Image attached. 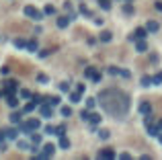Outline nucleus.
Wrapping results in <instances>:
<instances>
[{"label": "nucleus", "instance_id": "7", "mask_svg": "<svg viewBox=\"0 0 162 160\" xmlns=\"http://www.w3.org/2000/svg\"><path fill=\"white\" fill-rule=\"evenodd\" d=\"M17 86H19V84H17L14 80H8V82H6V88L2 91V94H12V92L17 91Z\"/></svg>", "mask_w": 162, "mask_h": 160}, {"label": "nucleus", "instance_id": "4", "mask_svg": "<svg viewBox=\"0 0 162 160\" xmlns=\"http://www.w3.org/2000/svg\"><path fill=\"white\" fill-rule=\"evenodd\" d=\"M53 144H47V146H43V150H41V152H37V154H35V156H37V158H49V156H51V154H53Z\"/></svg>", "mask_w": 162, "mask_h": 160}, {"label": "nucleus", "instance_id": "16", "mask_svg": "<svg viewBox=\"0 0 162 160\" xmlns=\"http://www.w3.org/2000/svg\"><path fill=\"white\" fill-rule=\"evenodd\" d=\"M60 148H66V150L70 148V140L66 136H60Z\"/></svg>", "mask_w": 162, "mask_h": 160}, {"label": "nucleus", "instance_id": "13", "mask_svg": "<svg viewBox=\"0 0 162 160\" xmlns=\"http://www.w3.org/2000/svg\"><path fill=\"white\" fill-rule=\"evenodd\" d=\"M68 25H70V17H60L58 19V27L60 29H66Z\"/></svg>", "mask_w": 162, "mask_h": 160}, {"label": "nucleus", "instance_id": "20", "mask_svg": "<svg viewBox=\"0 0 162 160\" xmlns=\"http://www.w3.org/2000/svg\"><path fill=\"white\" fill-rule=\"evenodd\" d=\"M80 94H82V92H78V91H76V92H72V94H70L72 103H80Z\"/></svg>", "mask_w": 162, "mask_h": 160}, {"label": "nucleus", "instance_id": "42", "mask_svg": "<svg viewBox=\"0 0 162 160\" xmlns=\"http://www.w3.org/2000/svg\"><path fill=\"white\" fill-rule=\"evenodd\" d=\"M2 140H6V131H0V142Z\"/></svg>", "mask_w": 162, "mask_h": 160}, {"label": "nucleus", "instance_id": "33", "mask_svg": "<svg viewBox=\"0 0 162 160\" xmlns=\"http://www.w3.org/2000/svg\"><path fill=\"white\" fill-rule=\"evenodd\" d=\"M53 12H56V8H53L51 4H47L45 6V14H53Z\"/></svg>", "mask_w": 162, "mask_h": 160}, {"label": "nucleus", "instance_id": "34", "mask_svg": "<svg viewBox=\"0 0 162 160\" xmlns=\"http://www.w3.org/2000/svg\"><path fill=\"white\" fill-rule=\"evenodd\" d=\"M99 136L103 137V140H107V137L111 136V134H109V131H107V129H101V131H99Z\"/></svg>", "mask_w": 162, "mask_h": 160}, {"label": "nucleus", "instance_id": "35", "mask_svg": "<svg viewBox=\"0 0 162 160\" xmlns=\"http://www.w3.org/2000/svg\"><path fill=\"white\" fill-rule=\"evenodd\" d=\"M68 88H70L68 82H62V84H60V91H62V92H68Z\"/></svg>", "mask_w": 162, "mask_h": 160}, {"label": "nucleus", "instance_id": "21", "mask_svg": "<svg viewBox=\"0 0 162 160\" xmlns=\"http://www.w3.org/2000/svg\"><path fill=\"white\" fill-rule=\"evenodd\" d=\"M142 86H152V76H142Z\"/></svg>", "mask_w": 162, "mask_h": 160}, {"label": "nucleus", "instance_id": "30", "mask_svg": "<svg viewBox=\"0 0 162 160\" xmlns=\"http://www.w3.org/2000/svg\"><path fill=\"white\" fill-rule=\"evenodd\" d=\"M94 105H96V99H86V107L88 109H93Z\"/></svg>", "mask_w": 162, "mask_h": 160}, {"label": "nucleus", "instance_id": "43", "mask_svg": "<svg viewBox=\"0 0 162 160\" xmlns=\"http://www.w3.org/2000/svg\"><path fill=\"white\" fill-rule=\"evenodd\" d=\"M154 6H156V11H162V2H156Z\"/></svg>", "mask_w": 162, "mask_h": 160}, {"label": "nucleus", "instance_id": "18", "mask_svg": "<svg viewBox=\"0 0 162 160\" xmlns=\"http://www.w3.org/2000/svg\"><path fill=\"white\" fill-rule=\"evenodd\" d=\"M111 37H113V35H111V31H103V33H101V41H105V43H107V41H111Z\"/></svg>", "mask_w": 162, "mask_h": 160}, {"label": "nucleus", "instance_id": "27", "mask_svg": "<svg viewBox=\"0 0 162 160\" xmlns=\"http://www.w3.org/2000/svg\"><path fill=\"white\" fill-rule=\"evenodd\" d=\"M27 49L35 51V49H37V41H27Z\"/></svg>", "mask_w": 162, "mask_h": 160}, {"label": "nucleus", "instance_id": "9", "mask_svg": "<svg viewBox=\"0 0 162 160\" xmlns=\"http://www.w3.org/2000/svg\"><path fill=\"white\" fill-rule=\"evenodd\" d=\"M41 115H43V117H51V115H53V107H51V105H43V107H41Z\"/></svg>", "mask_w": 162, "mask_h": 160}, {"label": "nucleus", "instance_id": "36", "mask_svg": "<svg viewBox=\"0 0 162 160\" xmlns=\"http://www.w3.org/2000/svg\"><path fill=\"white\" fill-rule=\"evenodd\" d=\"M21 97H23V99H31L33 94H31V92H29V91H21Z\"/></svg>", "mask_w": 162, "mask_h": 160}, {"label": "nucleus", "instance_id": "15", "mask_svg": "<svg viewBox=\"0 0 162 160\" xmlns=\"http://www.w3.org/2000/svg\"><path fill=\"white\" fill-rule=\"evenodd\" d=\"M146 29H148L150 33H156V31H158L160 27H158V23H156V21H150V23L146 25Z\"/></svg>", "mask_w": 162, "mask_h": 160}, {"label": "nucleus", "instance_id": "40", "mask_svg": "<svg viewBox=\"0 0 162 160\" xmlns=\"http://www.w3.org/2000/svg\"><path fill=\"white\" fill-rule=\"evenodd\" d=\"M49 54H51V49H43V51H41V57H45V56H49Z\"/></svg>", "mask_w": 162, "mask_h": 160}, {"label": "nucleus", "instance_id": "22", "mask_svg": "<svg viewBox=\"0 0 162 160\" xmlns=\"http://www.w3.org/2000/svg\"><path fill=\"white\" fill-rule=\"evenodd\" d=\"M160 82H162V72H158V74L152 76V84H160Z\"/></svg>", "mask_w": 162, "mask_h": 160}, {"label": "nucleus", "instance_id": "12", "mask_svg": "<svg viewBox=\"0 0 162 160\" xmlns=\"http://www.w3.org/2000/svg\"><path fill=\"white\" fill-rule=\"evenodd\" d=\"M136 49H138L139 54L148 51V45H146V41H144V39H138V43H136Z\"/></svg>", "mask_w": 162, "mask_h": 160}, {"label": "nucleus", "instance_id": "11", "mask_svg": "<svg viewBox=\"0 0 162 160\" xmlns=\"http://www.w3.org/2000/svg\"><path fill=\"white\" fill-rule=\"evenodd\" d=\"M101 119H103V117H101L99 113H88V121H90L93 125H96V123H101Z\"/></svg>", "mask_w": 162, "mask_h": 160}, {"label": "nucleus", "instance_id": "41", "mask_svg": "<svg viewBox=\"0 0 162 160\" xmlns=\"http://www.w3.org/2000/svg\"><path fill=\"white\" fill-rule=\"evenodd\" d=\"M109 74H119V68H109Z\"/></svg>", "mask_w": 162, "mask_h": 160}, {"label": "nucleus", "instance_id": "44", "mask_svg": "<svg viewBox=\"0 0 162 160\" xmlns=\"http://www.w3.org/2000/svg\"><path fill=\"white\" fill-rule=\"evenodd\" d=\"M156 127H158V131H162V119L158 121V123H156Z\"/></svg>", "mask_w": 162, "mask_h": 160}, {"label": "nucleus", "instance_id": "6", "mask_svg": "<svg viewBox=\"0 0 162 160\" xmlns=\"http://www.w3.org/2000/svg\"><path fill=\"white\" fill-rule=\"evenodd\" d=\"M146 35H148V29L146 27H139V29H136V33L129 35V39L133 41V39H146Z\"/></svg>", "mask_w": 162, "mask_h": 160}, {"label": "nucleus", "instance_id": "28", "mask_svg": "<svg viewBox=\"0 0 162 160\" xmlns=\"http://www.w3.org/2000/svg\"><path fill=\"white\" fill-rule=\"evenodd\" d=\"M62 115H64V117H70V115H72V109H70V107H62Z\"/></svg>", "mask_w": 162, "mask_h": 160}, {"label": "nucleus", "instance_id": "29", "mask_svg": "<svg viewBox=\"0 0 162 160\" xmlns=\"http://www.w3.org/2000/svg\"><path fill=\"white\" fill-rule=\"evenodd\" d=\"M4 131H6V137H17V129H4Z\"/></svg>", "mask_w": 162, "mask_h": 160}, {"label": "nucleus", "instance_id": "8", "mask_svg": "<svg viewBox=\"0 0 162 160\" xmlns=\"http://www.w3.org/2000/svg\"><path fill=\"white\" fill-rule=\"evenodd\" d=\"M99 158H115V152H113V150L111 148H105V150H101V152H99Z\"/></svg>", "mask_w": 162, "mask_h": 160}, {"label": "nucleus", "instance_id": "14", "mask_svg": "<svg viewBox=\"0 0 162 160\" xmlns=\"http://www.w3.org/2000/svg\"><path fill=\"white\" fill-rule=\"evenodd\" d=\"M150 111H152V105L150 103H142V105H139V113H142V115H148Z\"/></svg>", "mask_w": 162, "mask_h": 160}, {"label": "nucleus", "instance_id": "26", "mask_svg": "<svg viewBox=\"0 0 162 160\" xmlns=\"http://www.w3.org/2000/svg\"><path fill=\"white\" fill-rule=\"evenodd\" d=\"M66 134V125H58L56 127V136H64Z\"/></svg>", "mask_w": 162, "mask_h": 160}, {"label": "nucleus", "instance_id": "31", "mask_svg": "<svg viewBox=\"0 0 162 160\" xmlns=\"http://www.w3.org/2000/svg\"><path fill=\"white\" fill-rule=\"evenodd\" d=\"M123 12H125V14H131V12H133V6H131V4H125V6H123Z\"/></svg>", "mask_w": 162, "mask_h": 160}, {"label": "nucleus", "instance_id": "38", "mask_svg": "<svg viewBox=\"0 0 162 160\" xmlns=\"http://www.w3.org/2000/svg\"><path fill=\"white\" fill-rule=\"evenodd\" d=\"M35 105H37V103H29L27 107H25V111H27V113H29V111H33V109H35Z\"/></svg>", "mask_w": 162, "mask_h": 160}, {"label": "nucleus", "instance_id": "17", "mask_svg": "<svg viewBox=\"0 0 162 160\" xmlns=\"http://www.w3.org/2000/svg\"><path fill=\"white\" fill-rule=\"evenodd\" d=\"M47 105H51V107H56V105H60V97H49V99H45Z\"/></svg>", "mask_w": 162, "mask_h": 160}, {"label": "nucleus", "instance_id": "25", "mask_svg": "<svg viewBox=\"0 0 162 160\" xmlns=\"http://www.w3.org/2000/svg\"><path fill=\"white\" fill-rule=\"evenodd\" d=\"M14 45L21 49V47H27V41H25V39H14Z\"/></svg>", "mask_w": 162, "mask_h": 160}, {"label": "nucleus", "instance_id": "10", "mask_svg": "<svg viewBox=\"0 0 162 160\" xmlns=\"http://www.w3.org/2000/svg\"><path fill=\"white\" fill-rule=\"evenodd\" d=\"M31 144H33V152H35L37 146L41 144V136H39V134H31Z\"/></svg>", "mask_w": 162, "mask_h": 160}, {"label": "nucleus", "instance_id": "3", "mask_svg": "<svg viewBox=\"0 0 162 160\" xmlns=\"http://www.w3.org/2000/svg\"><path fill=\"white\" fill-rule=\"evenodd\" d=\"M25 14H27L29 19H35V21H41V17H43L35 6H25Z\"/></svg>", "mask_w": 162, "mask_h": 160}, {"label": "nucleus", "instance_id": "32", "mask_svg": "<svg viewBox=\"0 0 162 160\" xmlns=\"http://www.w3.org/2000/svg\"><path fill=\"white\" fill-rule=\"evenodd\" d=\"M17 146L21 150H29V144H27V142H17Z\"/></svg>", "mask_w": 162, "mask_h": 160}, {"label": "nucleus", "instance_id": "19", "mask_svg": "<svg viewBox=\"0 0 162 160\" xmlns=\"http://www.w3.org/2000/svg\"><path fill=\"white\" fill-rule=\"evenodd\" d=\"M6 103L11 105V107H17V105H19V99H17L14 94H8V101H6Z\"/></svg>", "mask_w": 162, "mask_h": 160}, {"label": "nucleus", "instance_id": "1", "mask_svg": "<svg viewBox=\"0 0 162 160\" xmlns=\"http://www.w3.org/2000/svg\"><path fill=\"white\" fill-rule=\"evenodd\" d=\"M99 99H101V105L105 107V111H109V113L115 115V117L125 115L127 113V109H129L127 97H125L121 91H115V88L103 91L101 94H99Z\"/></svg>", "mask_w": 162, "mask_h": 160}, {"label": "nucleus", "instance_id": "24", "mask_svg": "<svg viewBox=\"0 0 162 160\" xmlns=\"http://www.w3.org/2000/svg\"><path fill=\"white\" fill-rule=\"evenodd\" d=\"M11 121H12V123H21V113H12L11 115Z\"/></svg>", "mask_w": 162, "mask_h": 160}, {"label": "nucleus", "instance_id": "37", "mask_svg": "<svg viewBox=\"0 0 162 160\" xmlns=\"http://www.w3.org/2000/svg\"><path fill=\"white\" fill-rule=\"evenodd\" d=\"M45 134H56V127L53 125H45Z\"/></svg>", "mask_w": 162, "mask_h": 160}, {"label": "nucleus", "instance_id": "39", "mask_svg": "<svg viewBox=\"0 0 162 160\" xmlns=\"http://www.w3.org/2000/svg\"><path fill=\"white\" fill-rule=\"evenodd\" d=\"M119 74H121V76H123V78H129V76H131V74H129L127 70H119Z\"/></svg>", "mask_w": 162, "mask_h": 160}, {"label": "nucleus", "instance_id": "5", "mask_svg": "<svg viewBox=\"0 0 162 160\" xmlns=\"http://www.w3.org/2000/svg\"><path fill=\"white\" fill-rule=\"evenodd\" d=\"M84 76L90 78V80H94V82H101V74H99L94 68H86V70H84Z\"/></svg>", "mask_w": 162, "mask_h": 160}, {"label": "nucleus", "instance_id": "2", "mask_svg": "<svg viewBox=\"0 0 162 160\" xmlns=\"http://www.w3.org/2000/svg\"><path fill=\"white\" fill-rule=\"evenodd\" d=\"M39 127H41V123H39L37 119H31V121H25V123H21V131L29 134V131H35V129H39Z\"/></svg>", "mask_w": 162, "mask_h": 160}, {"label": "nucleus", "instance_id": "23", "mask_svg": "<svg viewBox=\"0 0 162 160\" xmlns=\"http://www.w3.org/2000/svg\"><path fill=\"white\" fill-rule=\"evenodd\" d=\"M99 4H101L103 11H109V8H111V2H109V0H99Z\"/></svg>", "mask_w": 162, "mask_h": 160}]
</instances>
